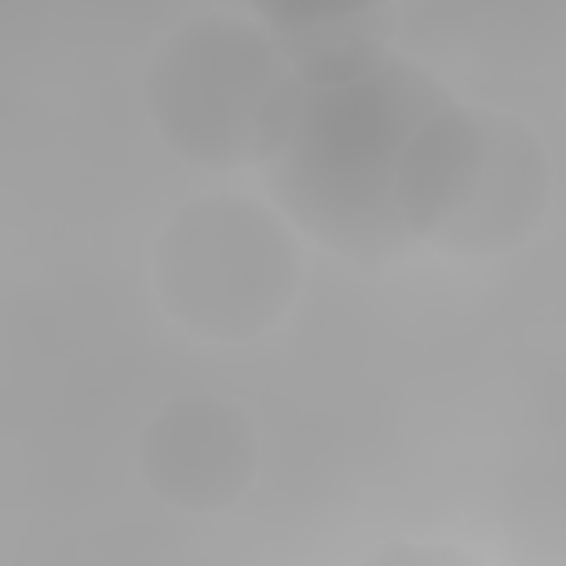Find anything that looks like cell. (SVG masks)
Instances as JSON below:
<instances>
[{"instance_id":"cell-6","label":"cell","mask_w":566,"mask_h":566,"mask_svg":"<svg viewBox=\"0 0 566 566\" xmlns=\"http://www.w3.org/2000/svg\"><path fill=\"white\" fill-rule=\"evenodd\" d=\"M239 4H248V0H239Z\"/></svg>"},{"instance_id":"cell-5","label":"cell","mask_w":566,"mask_h":566,"mask_svg":"<svg viewBox=\"0 0 566 566\" xmlns=\"http://www.w3.org/2000/svg\"><path fill=\"white\" fill-rule=\"evenodd\" d=\"M548 199H553V168L539 137L522 119L486 106V142H482L478 177L469 186L464 208L433 243V252L460 261L509 256L526 239H535Z\"/></svg>"},{"instance_id":"cell-3","label":"cell","mask_w":566,"mask_h":566,"mask_svg":"<svg viewBox=\"0 0 566 566\" xmlns=\"http://www.w3.org/2000/svg\"><path fill=\"white\" fill-rule=\"evenodd\" d=\"M164 314L212 345L274 332L301 292V230L261 195H195L164 221L150 256Z\"/></svg>"},{"instance_id":"cell-4","label":"cell","mask_w":566,"mask_h":566,"mask_svg":"<svg viewBox=\"0 0 566 566\" xmlns=\"http://www.w3.org/2000/svg\"><path fill=\"white\" fill-rule=\"evenodd\" d=\"M252 416L221 394L168 398L142 429V482L181 513H221L239 504L256 478Z\"/></svg>"},{"instance_id":"cell-2","label":"cell","mask_w":566,"mask_h":566,"mask_svg":"<svg viewBox=\"0 0 566 566\" xmlns=\"http://www.w3.org/2000/svg\"><path fill=\"white\" fill-rule=\"evenodd\" d=\"M301 71L256 13H203L164 35L142 75L155 133L208 172L261 168L283 133Z\"/></svg>"},{"instance_id":"cell-1","label":"cell","mask_w":566,"mask_h":566,"mask_svg":"<svg viewBox=\"0 0 566 566\" xmlns=\"http://www.w3.org/2000/svg\"><path fill=\"white\" fill-rule=\"evenodd\" d=\"M451 88L416 57L389 49L340 80H305L261 159L265 199L332 256L376 270L416 243L398 217V164L416 128Z\"/></svg>"}]
</instances>
